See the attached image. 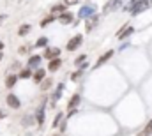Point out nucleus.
Instances as JSON below:
<instances>
[{
	"label": "nucleus",
	"instance_id": "f257e3e1",
	"mask_svg": "<svg viewBox=\"0 0 152 136\" xmlns=\"http://www.w3.org/2000/svg\"><path fill=\"white\" fill-rule=\"evenodd\" d=\"M151 7H152V0H129L124 9L129 11L131 16H138V14H142L143 11H147Z\"/></svg>",
	"mask_w": 152,
	"mask_h": 136
},
{
	"label": "nucleus",
	"instance_id": "f03ea898",
	"mask_svg": "<svg viewBox=\"0 0 152 136\" xmlns=\"http://www.w3.org/2000/svg\"><path fill=\"white\" fill-rule=\"evenodd\" d=\"M96 11H97L96 4H85V5H81L80 11H78V20H85V18L96 14Z\"/></svg>",
	"mask_w": 152,
	"mask_h": 136
},
{
	"label": "nucleus",
	"instance_id": "7ed1b4c3",
	"mask_svg": "<svg viewBox=\"0 0 152 136\" xmlns=\"http://www.w3.org/2000/svg\"><path fill=\"white\" fill-rule=\"evenodd\" d=\"M81 44H83V35H81V34H76V35H73V37L67 41L66 50H67V51H76L78 48H81Z\"/></svg>",
	"mask_w": 152,
	"mask_h": 136
},
{
	"label": "nucleus",
	"instance_id": "20e7f679",
	"mask_svg": "<svg viewBox=\"0 0 152 136\" xmlns=\"http://www.w3.org/2000/svg\"><path fill=\"white\" fill-rule=\"evenodd\" d=\"M99 14H92V16H88V18H85V32H92L97 25H99Z\"/></svg>",
	"mask_w": 152,
	"mask_h": 136
},
{
	"label": "nucleus",
	"instance_id": "39448f33",
	"mask_svg": "<svg viewBox=\"0 0 152 136\" xmlns=\"http://www.w3.org/2000/svg\"><path fill=\"white\" fill-rule=\"evenodd\" d=\"M57 21H60L62 25H73V21H75V14L69 12V11H64V12H60V14L57 16Z\"/></svg>",
	"mask_w": 152,
	"mask_h": 136
},
{
	"label": "nucleus",
	"instance_id": "423d86ee",
	"mask_svg": "<svg viewBox=\"0 0 152 136\" xmlns=\"http://www.w3.org/2000/svg\"><path fill=\"white\" fill-rule=\"evenodd\" d=\"M64 88H66V83L64 81H60L58 85H57V88H55V92H53V97H51V108H55L57 106V101L62 97V94H64Z\"/></svg>",
	"mask_w": 152,
	"mask_h": 136
},
{
	"label": "nucleus",
	"instance_id": "0eeeda50",
	"mask_svg": "<svg viewBox=\"0 0 152 136\" xmlns=\"http://www.w3.org/2000/svg\"><path fill=\"white\" fill-rule=\"evenodd\" d=\"M133 34H134V27H131V25H124V27L120 29V32H117V39H118V41H124V39L131 37Z\"/></svg>",
	"mask_w": 152,
	"mask_h": 136
},
{
	"label": "nucleus",
	"instance_id": "6e6552de",
	"mask_svg": "<svg viewBox=\"0 0 152 136\" xmlns=\"http://www.w3.org/2000/svg\"><path fill=\"white\" fill-rule=\"evenodd\" d=\"M5 102H7V106L12 108V110H20V108H21V101H20V97H18L16 94H7Z\"/></svg>",
	"mask_w": 152,
	"mask_h": 136
},
{
	"label": "nucleus",
	"instance_id": "1a4fd4ad",
	"mask_svg": "<svg viewBox=\"0 0 152 136\" xmlns=\"http://www.w3.org/2000/svg\"><path fill=\"white\" fill-rule=\"evenodd\" d=\"M46 101H42V104L37 108V111H36V115H34V118H36V124L39 126H42L44 124V117H46Z\"/></svg>",
	"mask_w": 152,
	"mask_h": 136
},
{
	"label": "nucleus",
	"instance_id": "9d476101",
	"mask_svg": "<svg viewBox=\"0 0 152 136\" xmlns=\"http://www.w3.org/2000/svg\"><path fill=\"white\" fill-rule=\"evenodd\" d=\"M58 55H60V48H50V46H46L41 57L46 58V60H51V58H55V57H58Z\"/></svg>",
	"mask_w": 152,
	"mask_h": 136
},
{
	"label": "nucleus",
	"instance_id": "9b49d317",
	"mask_svg": "<svg viewBox=\"0 0 152 136\" xmlns=\"http://www.w3.org/2000/svg\"><path fill=\"white\" fill-rule=\"evenodd\" d=\"M60 67H62V58H60V57H55V58L48 60V71L55 72V71H58Z\"/></svg>",
	"mask_w": 152,
	"mask_h": 136
},
{
	"label": "nucleus",
	"instance_id": "f8f14e48",
	"mask_svg": "<svg viewBox=\"0 0 152 136\" xmlns=\"http://www.w3.org/2000/svg\"><path fill=\"white\" fill-rule=\"evenodd\" d=\"M113 55H115L113 50H108V51H106L104 55H101V57L97 58V62H96V67H101L103 64H106V62H108V60H110V58H112Z\"/></svg>",
	"mask_w": 152,
	"mask_h": 136
},
{
	"label": "nucleus",
	"instance_id": "ddd939ff",
	"mask_svg": "<svg viewBox=\"0 0 152 136\" xmlns=\"http://www.w3.org/2000/svg\"><path fill=\"white\" fill-rule=\"evenodd\" d=\"M46 78V69H42V67H37L34 72H32V80L36 81V83H41L42 80Z\"/></svg>",
	"mask_w": 152,
	"mask_h": 136
},
{
	"label": "nucleus",
	"instance_id": "4468645a",
	"mask_svg": "<svg viewBox=\"0 0 152 136\" xmlns=\"http://www.w3.org/2000/svg\"><path fill=\"white\" fill-rule=\"evenodd\" d=\"M41 60H42V57H41V55H32V57H28V64H27V67H30L32 71H34V69H37L39 64H41Z\"/></svg>",
	"mask_w": 152,
	"mask_h": 136
},
{
	"label": "nucleus",
	"instance_id": "2eb2a0df",
	"mask_svg": "<svg viewBox=\"0 0 152 136\" xmlns=\"http://www.w3.org/2000/svg\"><path fill=\"white\" fill-rule=\"evenodd\" d=\"M80 101H81V96H80V94H73L71 99H69V102H67V108H69V110H76L78 104H80Z\"/></svg>",
	"mask_w": 152,
	"mask_h": 136
},
{
	"label": "nucleus",
	"instance_id": "dca6fc26",
	"mask_svg": "<svg viewBox=\"0 0 152 136\" xmlns=\"http://www.w3.org/2000/svg\"><path fill=\"white\" fill-rule=\"evenodd\" d=\"M18 81V74H7L5 76V88H12Z\"/></svg>",
	"mask_w": 152,
	"mask_h": 136
},
{
	"label": "nucleus",
	"instance_id": "f3484780",
	"mask_svg": "<svg viewBox=\"0 0 152 136\" xmlns=\"http://www.w3.org/2000/svg\"><path fill=\"white\" fill-rule=\"evenodd\" d=\"M32 69L30 67H25V69H20V72H18V80H28V78H32Z\"/></svg>",
	"mask_w": 152,
	"mask_h": 136
},
{
	"label": "nucleus",
	"instance_id": "a211bd4d",
	"mask_svg": "<svg viewBox=\"0 0 152 136\" xmlns=\"http://www.w3.org/2000/svg\"><path fill=\"white\" fill-rule=\"evenodd\" d=\"M39 85H41V92H48V90L53 87V80H51V78H48V80L44 78V80H42Z\"/></svg>",
	"mask_w": 152,
	"mask_h": 136
},
{
	"label": "nucleus",
	"instance_id": "6ab92c4d",
	"mask_svg": "<svg viewBox=\"0 0 152 136\" xmlns=\"http://www.w3.org/2000/svg\"><path fill=\"white\" fill-rule=\"evenodd\" d=\"M30 30H32V25L23 23V25H20V29H18V35H20V37H25V35L28 34Z\"/></svg>",
	"mask_w": 152,
	"mask_h": 136
},
{
	"label": "nucleus",
	"instance_id": "aec40b11",
	"mask_svg": "<svg viewBox=\"0 0 152 136\" xmlns=\"http://www.w3.org/2000/svg\"><path fill=\"white\" fill-rule=\"evenodd\" d=\"M55 20H57V16H55V14H48L44 20H41V23H39V25H41V29H46V27H48L50 23H53Z\"/></svg>",
	"mask_w": 152,
	"mask_h": 136
},
{
	"label": "nucleus",
	"instance_id": "412c9836",
	"mask_svg": "<svg viewBox=\"0 0 152 136\" xmlns=\"http://www.w3.org/2000/svg\"><path fill=\"white\" fill-rule=\"evenodd\" d=\"M34 122H36L34 115H25V117L21 118V126H25V127H28V126H34Z\"/></svg>",
	"mask_w": 152,
	"mask_h": 136
},
{
	"label": "nucleus",
	"instance_id": "4be33fe9",
	"mask_svg": "<svg viewBox=\"0 0 152 136\" xmlns=\"http://www.w3.org/2000/svg\"><path fill=\"white\" fill-rule=\"evenodd\" d=\"M48 42H50V41H48V37H44V35H42V37H39L37 41H36L34 48H46V46H48Z\"/></svg>",
	"mask_w": 152,
	"mask_h": 136
},
{
	"label": "nucleus",
	"instance_id": "5701e85b",
	"mask_svg": "<svg viewBox=\"0 0 152 136\" xmlns=\"http://www.w3.org/2000/svg\"><path fill=\"white\" fill-rule=\"evenodd\" d=\"M83 71H85V69H78V71H75V72H71V81H80V80H81V76H83Z\"/></svg>",
	"mask_w": 152,
	"mask_h": 136
},
{
	"label": "nucleus",
	"instance_id": "b1692460",
	"mask_svg": "<svg viewBox=\"0 0 152 136\" xmlns=\"http://www.w3.org/2000/svg\"><path fill=\"white\" fill-rule=\"evenodd\" d=\"M66 7H67L66 4H55V5L51 7V14H55V12H58V14H60V12H64V11H66Z\"/></svg>",
	"mask_w": 152,
	"mask_h": 136
},
{
	"label": "nucleus",
	"instance_id": "393cba45",
	"mask_svg": "<svg viewBox=\"0 0 152 136\" xmlns=\"http://www.w3.org/2000/svg\"><path fill=\"white\" fill-rule=\"evenodd\" d=\"M62 118H64V113H62V111H58V113L55 115V118H53V127H58Z\"/></svg>",
	"mask_w": 152,
	"mask_h": 136
},
{
	"label": "nucleus",
	"instance_id": "a878e982",
	"mask_svg": "<svg viewBox=\"0 0 152 136\" xmlns=\"http://www.w3.org/2000/svg\"><path fill=\"white\" fill-rule=\"evenodd\" d=\"M85 60H87V55L83 53V55H80V57H76V58L73 60V62H75V66H76V67H80V66H81V64H83Z\"/></svg>",
	"mask_w": 152,
	"mask_h": 136
},
{
	"label": "nucleus",
	"instance_id": "bb28decb",
	"mask_svg": "<svg viewBox=\"0 0 152 136\" xmlns=\"http://www.w3.org/2000/svg\"><path fill=\"white\" fill-rule=\"evenodd\" d=\"M30 48H32V44H23V46L18 50V53H20V55H25V53H28V51H30Z\"/></svg>",
	"mask_w": 152,
	"mask_h": 136
},
{
	"label": "nucleus",
	"instance_id": "cd10ccee",
	"mask_svg": "<svg viewBox=\"0 0 152 136\" xmlns=\"http://www.w3.org/2000/svg\"><path fill=\"white\" fill-rule=\"evenodd\" d=\"M143 133H145L147 136H152V118L147 122V126L143 127Z\"/></svg>",
	"mask_w": 152,
	"mask_h": 136
},
{
	"label": "nucleus",
	"instance_id": "c85d7f7f",
	"mask_svg": "<svg viewBox=\"0 0 152 136\" xmlns=\"http://www.w3.org/2000/svg\"><path fill=\"white\" fill-rule=\"evenodd\" d=\"M78 2H80V0H64V2H62V4H66V5H67V7H69V5H76V4H78Z\"/></svg>",
	"mask_w": 152,
	"mask_h": 136
},
{
	"label": "nucleus",
	"instance_id": "c756f323",
	"mask_svg": "<svg viewBox=\"0 0 152 136\" xmlns=\"http://www.w3.org/2000/svg\"><path fill=\"white\" fill-rule=\"evenodd\" d=\"M5 18H7V16H5V14H0V25H2V23H4V21H5Z\"/></svg>",
	"mask_w": 152,
	"mask_h": 136
},
{
	"label": "nucleus",
	"instance_id": "7c9ffc66",
	"mask_svg": "<svg viewBox=\"0 0 152 136\" xmlns=\"http://www.w3.org/2000/svg\"><path fill=\"white\" fill-rule=\"evenodd\" d=\"M5 117H7V113H5V111H2V110H0V118H5Z\"/></svg>",
	"mask_w": 152,
	"mask_h": 136
},
{
	"label": "nucleus",
	"instance_id": "2f4dec72",
	"mask_svg": "<svg viewBox=\"0 0 152 136\" xmlns=\"http://www.w3.org/2000/svg\"><path fill=\"white\" fill-rule=\"evenodd\" d=\"M136 136H147V135H145L143 131H140V133H138V135H136Z\"/></svg>",
	"mask_w": 152,
	"mask_h": 136
},
{
	"label": "nucleus",
	"instance_id": "473e14b6",
	"mask_svg": "<svg viewBox=\"0 0 152 136\" xmlns=\"http://www.w3.org/2000/svg\"><path fill=\"white\" fill-rule=\"evenodd\" d=\"M20 2H21V0H20Z\"/></svg>",
	"mask_w": 152,
	"mask_h": 136
}]
</instances>
